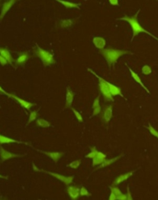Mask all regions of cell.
<instances>
[{
  "mask_svg": "<svg viewBox=\"0 0 158 200\" xmlns=\"http://www.w3.org/2000/svg\"><path fill=\"white\" fill-rule=\"evenodd\" d=\"M140 9H139V10L137 11L135 15H133V17H129L128 16H124V17H121L120 19H118L119 20L125 21L128 22L131 25V28L132 29L133 36L132 39H131V42L132 41L133 39H134V37L136 36H137L138 34L140 33H142V32H144L148 34V35L151 36V37H153L154 39H156V40L158 41V37L153 36V34H152L151 33L148 32L143 27H141V25L138 22V19H137V17H138V14L139 13L140 11Z\"/></svg>",
  "mask_w": 158,
  "mask_h": 200,
  "instance_id": "6da1fadb",
  "label": "cell"
},
{
  "mask_svg": "<svg viewBox=\"0 0 158 200\" xmlns=\"http://www.w3.org/2000/svg\"><path fill=\"white\" fill-rule=\"evenodd\" d=\"M100 53L105 57L109 66L114 65L117 62L118 59L124 54H132L128 51L120 50L113 49H102L99 51Z\"/></svg>",
  "mask_w": 158,
  "mask_h": 200,
  "instance_id": "7a4b0ae2",
  "label": "cell"
},
{
  "mask_svg": "<svg viewBox=\"0 0 158 200\" xmlns=\"http://www.w3.org/2000/svg\"><path fill=\"white\" fill-rule=\"evenodd\" d=\"M34 53L42 60L45 66H50L55 63L53 55L49 51L42 49L37 43H36V47L34 49Z\"/></svg>",
  "mask_w": 158,
  "mask_h": 200,
  "instance_id": "3957f363",
  "label": "cell"
},
{
  "mask_svg": "<svg viewBox=\"0 0 158 200\" xmlns=\"http://www.w3.org/2000/svg\"><path fill=\"white\" fill-rule=\"evenodd\" d=\"M88 71L94 74L96 77H97L99 80V87L100 91L104 97V99L107 101H114V98L111 95V92L110 91L109 86L107 84V81L104 79L99 76H98L96 73L91 70V69L87 68Z\"/></svg>",
  "mask_w": 158,
  "mask_h": 200,
  "instance_id": "277c9868",
  "label": "cell"
},
{
  "mask_svg": "<svg viewBox=\"0 0 158 200\" xmlns=\"http://www.w3.org/2000/svg\"><path fill=\"white\" fill-rule=\"evenodd\" d=\"M33 170L36 172H44V173H47L49 174L52 175L53 177L55 178L58 180L63 182V183L65 184L66 185H69L70 184L72 183V180L74 179V176H71V177H65L64 175H61L58 173H53L52 172L47 171L44 170H40L37 167H36L35 165L34 164V163H33Z\"/></svg>",
  "mask_w": 158,
  "mask_h": 200,
  "instance_id": "5b68a950",
  "label": "cell"
},
{
  "mask_svg": "<svg viewBox=\"0 0 158 200\" xmlns=\"http://www.w3.org/2000/svg\"><path fill=\"white\" fill-rule=\"evenodd\" d=\"M0 90H1V92L3 93L4 94L7 95V96H8V97H10V98H12V99H14L16 101H17V102L20 103V104L21 105L23 108H25L27 110H30L31 107L34 106V105H36L35 104H33V103H32L25 101L24 100L22 99L21 98H19L18 96L15 95L14 94L7 93L4 90L2 89V88H1V87L0 88Z\"/></svg>",
  "mask_w": 158,
  "mask_h": 200,
  "instance_id": "8992f818",
  "label": "cell"
},
{
  "mask_svg": "<svg viewBox=\"0 0 158 200\" xmlns=\"http://www.w3.org/2000/svg\"><path fill=\"white\" fill-rule=\"evenodd\" d=\"M0 154L2 162L5 161L6 160H8L10 159L14 158H19L23 156V155L15 154L13 153H10L7 151V150H4L2 146H1L0 149Z\"/></svg>",
  "mask_w": 158,
  "mask_h": 200,
  "instance_id": "52a82bcc",
  "label": "cell"
},
{
  "mask_svg": "<svg viewBox=\"0 0 158 200\" xmlns=\"http://www.w3.org/2000/svg\"><path fill=\"white\" fill-rule=\"evenodd\" d=\"M35 150L37 151L40 152L41 153H44V154L46 155L49 156L50 158L52 159L53 161H54L55 163L58 161V160L63 156L64 154V153L63 152H45L42 150H38V149H36Z\"/></svg>",
  "mask_w": 158,
  "mask_h": 200,
  "instance_id": "ba28073f",
  "label": "cell"
},
{
  "mask_svg": "<svg viewBox=\"0 0 158 200\" xmlns=\"http://www.w3.org/2000/svg\"><path fill=\"white\" fill-rule=\"evenodd\" d=\"M80 188L75 186H70L67 188V191L69 197L72 200H76L80 195Z\"/></svg>",
  "mask_w": 158,
  "mask_h": 200,
  "instance_id": "9c48e42d",
  "label": "cell"
},
{
  "mask_svg": "<svg viewBox=\"0 0 158 200\" xmlns=\"http://www.w3.org/2000/svg\"><path fill=\"white\" fill-rule=\"evenodd\" d=\"M16 2V1H15V0H10V1H8L3 3V7H2V11H1V16H0L1 21L2 20V19L3 18L5 14L7 13V11L10 9L11 7Z\"/></svg>",
  "mask_w": 158,
  "mask_h": 200,
  "instance_id": "30bf717a",
  "label": "cell"
},
{
  "mask_svg": "<svg viewBox=\"0 0 158 200\" xmlns=\"http://www.w3.org/2000/svg\"><path fill=\"white\" fill-rule=\"evenodd\" d=\"M74 93L69 87L67 88L66 95L65 108H71L74 100Z\"/></svg>",
  "mask_w": 158,
  "mask_h": 200,
  "instance_id": "8fae6325",
  "label": "cell"
},
{
  "mask_svg": "<svg viewBox=\"0 0 158 200\" xmlns=\"http://www.w3.org/2000/svg\"><path fill=\"white\" fill-rule=\"evenodd\" d=\"M106 155L100 152H98L96 156L93 159V166L101 164L106 160Z\"/></svg>",
  "mask_w": 158,
  "mask_h": 200,
  "instance_id": "7c38bea8",
  "label": "cell"
},
{
  "mask_svg": "<svg viewBox=\"0 0 158 200\" xmlns=\"http://www.w3.org/2000/svg\"><path fill=\"white\" fill-rule=\"evenodd\" d=\"M134 172H135L134 171L130 172L129 173H126V174H124L123 175H120L119 177H118L117 178H116V180H114V181L113 183V187L118 185V184L121 183L124 181L127 180L128 178H129L130 177H131L133 175Z\"/></svg>",
  "mask_w": 158,
  "mask_h": 200,
  "instance_id": "4fadbf2b",
  "label": "cell"
},
{
  "mask_svg": "<svg viewBox=\"0 0 158 200\" xmlns=\"http://www.w3.org/2000/svg\"><path fill=\"white\" fill-rule=\"evenodd\" d=\"M112 116H113V106L112 105H109L105 108L104 111L103 119L106 123H108L111 120Z\"/></svg>",
  "mask_w": 158,
  "mask_h": 200,
  "instance_id": "5bb4252c",
  "label": "cell"
},
{
  "mask_svg": "<svg viewBox=\"0 0 158 200\" xmlns=\"http://www.w3.org/2000/svg\"><path fill=\"white\" fill-rule=\"evenodd\" d=\"M0 56L4 57L9 64H12L14 61L13 58L12 57L10 52L8 50V49L1 47L0 49Z\"/></svg>",
  "mask_w": 158,
  "mask_h": 200,
  "instance_id": "9a60e30c",
  "label": "cell"
},
{
  "mask_svg": "<svg viewBox=\"0 0 158 200\" xmlns=\"http://www.w3.org/2000/svg\"><path fill=\"white\" fill-rule=\"evenodd\" d=\"M93 43L95 46L100 50L104 49L106 46V41L103 37H95L93 39Z\"/></svg>",
  "mask_w": 158,
  "mask_h": 200,
  "instance_id": "2e32d148",
  "label": "cell"
},
{
  "mask_svg": "<svg viewBox=\"0 0 158 200\" xmlns=\"http://www.w3.org/2000/svg\"><path fill=\"white\" fill-rule=\"evenodd\" d=\"M16 143L19 144H25L29 145V143L19 141L17 140H14L11 138H8L7 136H3V135H0V143L2 144H5V143Z\"/></svg>",
  "mask_w": 158,
  "mask_h": 200,
  "instance_id": "e0dca14e",
  "label": "cell"
},
{
  "mask_svg": "<svg viewBox=\"0 0 158 200\" xmlns=\"http://www.w3.org/2000/svg\"><path fill=\"white\" fill-rule=\"evenodd\" d=\"M30 58V55L27 52H23L20 54L19 57L16 59L15 61L16 64L17 65H22L25 63L29 60Z\"/></svg>",
  "mask_w": 158,
  "mask_h": 200,
  "instance_id": "ac0fdd59",
  "label": "cell"
},
{
  "mask_svg": "<svg viewBox=\"0 0 158 200\" xmlns=\"http://www.w3.org/2000/svg\"><path fill=\"white\" fill-rule=\"evenodd\" d=\"M128 69H129V70L130 72V73H131L132 77L133 78V79L135 80V81H136L137 82L139 83V84L140 85H141V86H142V88H143V89H144L147 92V93H148L149 94H150V91H149L148 89L145 86V85L143 84V83L142 82L141 79L140 78V77L138 76V74L136 73L134 71H133L132 70L130 67H129V66H128Z\"/></svg>",
  "mask_w": 158,
  "mask_h": 200,
  "instance_id": "d6986e66",
  "label": "cell"
},
{
  "mask_svg": "<svg viewBox=\"0 0 158 200\" xmlns=\"http://www.w3.org/2000/svg\"><path fill=\"white\" fill-rule=\"evenodd\" d=\"M111 190L114 192L116 195V200H127V196L126 194H123L120 191V190L117 187H110Z\"/></svg>",
  "mask_w": 158,
  "mask_h": 200,
  "instance_id": "ffe728a7",
  "label": "cell"
},
{
  "mask_svg": "<svg viewBox=\"0 0 158 200\" xmlns=\"http://www.w3.org/2000/svg\"><path fill=\"white\" fill-rule=\"evenodd\" d=\"M99 98L100 96H98L95 100L94 102L93 103V108L94 111H93V115L92 116H95L98 115L99 113L101 112V106L99 104Z\"/></svg>",
  "mask_w": 158,
  "mask_h": 200,
  "instance_id": "44dd1931",
  "label": "cell"
},
{
  "mask_svg": "<svg viewBox=\"0 0 158 200\" xmlns=\"http://www.w3.org/2000/svg\"><path fill=\"white\" fill-rule=\"evenodd\" d=\"M57 1L63 4L66 8H77L79 9V6L81 5L80 3H75L72 2L65 1L63 0H57Z\"/></svg>",
  "mask_w": 158,
  "mask_h": 200,
  "instance_id": "7402d4cb",
  "label": "cell"
},
{
  "mask_svg": "<svg viewBox=\"0 0 158 200\" xmlns=\"http://www.w3.org/2000/svg\"><path fill=\"white\" fill-rule=\"evenodd\" d=\"M123 156V154L120 155L119 156H117V157L111 159H109V160H105V161L104 162L101 164H100V166H99L97 169L103 168H105V167L109 166L110 165H111V164H113V163H114L115 162L117 161L118 159H119L120 158H121V157Z\"/></svg>",
  "mask_w": 158,
  "mask_h": 200,
  "instance_id": "603a6c76",
  "label": "cell"
},
{
  "mask_svg": "<svg viewBox=\"0 0 158 200\" xmlns=\"http://www.w3.org/2000/svg\"><path fill=\"white\" fill-rule=\"evenodd\" d=\"M36 124L37 126L42 128H49L51 126V123L46 120L43 119H39L36 121Z\"/></svg>",
  "mask_w": 158,
  "mask_h": 200,
  "instance_id": "cb8c5ba5",
  "label": "cell"
},
{
  "mask_svg": "<svg viewBox=\"0 0 158 200\" xmlns=\"http://www.w3.org/2000/svg\"><path fill=\"white\" fill-rule=\"evenodd\" d=\"M73 23H74V21L71 19L62 20L60 22V27L62 28H66V27H71Z\"/></svg>",
  "mask_w": 158,
  "mask_h": 200,
  "instance_id": "d4e9b609",
  "label": "cell"
},
{
  "mask_svg": "<svg viewBox=\"0 0 158 200\" xmlns=\"http://www.w3.org/2000/svg\"><path fill=\"white\" fill-rule=\"evenodd\" d=\"M81 164V160H75L74 161L72 162L71 163H69V164L67 165V167H69L72 168H74V169H76L79 167V165Z\"/></svg>",
  "mask_w": 158,
  "mask_h": 200,
  "instance_id": "484cf974",
  "label": "cell"
},
{
  "mask_svg": "<svg viewBox=\"0 0 158 200\" xmlns=\"http://www.w3.org/2000/svg\"><path fill=\"white\" fill-rule=\"evenodd\" d=\"M98 152V151L97 150L95 147H93V148H91V153H89V154H88L87 155H86L85 158H86L93 159L97 154Z\"/></svg>",
  "mask_w": 158,
  "mask_h": 200,
  "instance_id": "4316f807",
  "label": "cell"
},
{
  "mask_svg": "<svg viewBox=\"0 0 158 200\" xmlns=\"http://www.w3.org/2000/svg\"><path fill=\"white\" fill-rule=\"evenodd\" d=\"M37 115H37V111H34L31 112L30 113V118H29V121H28L27 125L29 124L30 123H31L33 121L35 120L37 118Z\"/></svg>",
  "mask_w": 158,
  "mask_h": 200,
  "instance_id": "83f0119b",
  "label": "cell"
},
{
  "mask_svg": "<svg viewBox=\"0 0 158 200\" xmlns=\"http://www.w3.org/2000/svg\"><path fill=\"white\" fill-rule=\"evenodd\" d=\"M152 72L151 68L149 66L146 65L142 68V73L145 75H149Z\"/></svg>",
  "mask_w": 158,
  "mask_h": 200,
  "instance_id": "f1b7e54d",
  "label": "cell"
},
{
  "mask_svg": "<svg viewBox=\"0 0 158 200\" xmlns=\"http://www.w3.org/2000/svg\"><path fill=\"white\" fill-rule=\"evenodd\" d=\"M80 195L81 196H87L89 197L91 195V194L84 187H82L80 190Z\"/></svg>",
  "mask_w": 158,
  "mask_h": 200,
  "instance_id": "f546056e",
  "label": "cell"
},
{
  "mask_svg": "<svg viewBox=\"0 0 158 200\" xmlns=\"http://www.w3.org/2000/svg\"><path fill=\"white\" fill-rule=\"evenodd\" d=\"M71 109L72 110V111H73L74 115H75V116L77 118V119L78 120V121H79V122H83V119H82V116L81 115L79 112L74 109V108H72Z\"/></svg>",
  "mask_w": 158,
  "mask_h": 200,
  "instance_id": "4dcf8cb0",
  "label": "cell"
},
{
  "mask_svg": "<svg viewBox=\"0 0 158 200\" xmlns=\"http://www.w3.org/2000/svg\"><path fill=\"white\" fill-rule=\"evenodd\" d=\"M148 129L149 130L150 132L151 133L152 135H153L154 136L158 138V132L156 131V129H155L150 124H149Z\"/></svg>",
  "mask_w": 158,
  "mask_h": 200,
  "instance_id": "1f68e13d",
  "label": "cell"
},
{
  "mask_svg": "<svg viewBox=\"0 0 158 200\" xmlns=\"http://www.w3.org/2000/svg\"><path fill=\"white\" fill-rule=\"evenodd\" d=\"M0 63L2 66H4L8 63V62L4 57H2V56H0Z\"/></svg>",
  "mask_w": 158,
  "mask_h": 200,
  "instance_id": "d6a6232c",
  "label": "cell"
},
{
  "mask_svg": "<svg viewBox=\"0 0 158 200\" xmlns=\"http://www.w3.org/2000/svg\"><path fill=\"white\" fill-rule=\"evenodd\" d=\"M127 200H132V196H131V193H130V192L129 188V186H128V187H127Z\"/></svg>",
  "mask_w": 158,
  "mask_h": 200,
  "instance_id": "836d02e7",
  "label": "cell"
},
{
  "mask_svg": "<svg viewBox=\"0 0 158 200\" xmlns=\"http://www.w3.org/2000/svg\"><path fill=\"white\" fill-rule=\"evenodd\" d=\"M109 200H116V197L115 194H114V192H113L112 190H111V193H110V195L109 198Z\"/></svg>",
  "mask_w": 158,
  "mask_h": 200,
  "instance_id": "e575fe53",
  "label": "cell"
},
{
  "mask_svg": "<svg viewBox=\"0 0 158 200\" xmlns=\"http://www.w3.org/2000/svg\"><path fill=\"white\" fill-rule=\"evenodd\" d=\"M110 3L111 4V5H118V0H109Z\"/></svg>",
  "mask_w": 158,
  "mask_h": 200,
  "instance_id": "d590c367",
  "label": "cell"
}]
</instances>
